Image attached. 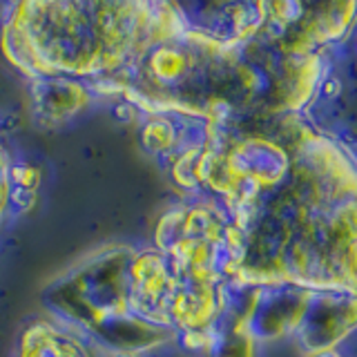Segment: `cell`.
<instances>
[{
    "instance_id": "cell-1",
    "label": "cell",
    "mask_w": 357,
    "mask_h": 357,
    "mask_svg": "<svg viewBox=\"0 0 357 357\" xmlns=\"http://www.w3.org/2000/svg\"><path fill=\"white\" fill-rule=\"evenodd\" d=\"M183 29L174 5L25 3L5 27V50L25 74H121L159 36Z\"/></svg>"
},
{
    "instance_id": "cell-2",
    "label": "cell",
    "mask_w": 357,
    "mask_h": 357,
    "mask_svg": "<svg viewBox=\"0 0 357 357\" xmlns=\"http://www.w3.org/2000/svg\"><path fill=\"white\" fill-rule=\"evenodd\" d=\"M357 331V293L349 290H310L304 312L293 333L299 349L308 357L335 351Z\"/></svg>"
},
{
    "instance_id": "cell-3",
    "label": "cell",
    "mask_w": 357,
    "mask_h": 357,
    "mask_svg": "<svg viewBox=\"0 0 357 357\" xmlns=\"http://www.w3.org/2000/svg\"><path fill=\"white\" fill-rule=\"evenodd\" d=\"M308 288L293 284L255 286L250 308L243 317V331L255 340H279L297 331L304 312Z\"/></svg>"
},
{
    "instance_id": "cell-4",
    "label": "cell",
    "mask_w": 357,
    "mask_h": 357,
    "mask_svg": "<svg viewBox=\"0 0 357 357\" xmlns=\"http://www.w3.org/2000/svg\"><path fill=\"white\" fill-rule=\"evenodd\" d=\"M20 357H89L83 342L47 324H36L25 333Z\"/></svg>"
},
{
    "instance_id": "cell-5",
    "label": "cell",
    "mask_w": 357,
    "mask_h": 357,
    "mask_svg": "<svg viewBox=\"0 0 357 357\" xmlns=\"http://www.w3.org/2000/svg\"><path fill=\"white\" fill-rule=\"evenodd\" d=\"M7 199H9V165L3 150H0V212L7 206Z\"/></svg>"
},
{
    "instance_id": "cell-6",
    "label": "cell",
    "mask_w": 357,
    "mask_h": 357,
    "mask_svg": "<svg viewBox=\"0 0 357 357\" xmlns=\"http://www.w3.org/2000/svg\"><path fill=\"white\" fill-rule=\"evenodd\" d=\"M310 357H342V355L335 353V351H324V353H315V355H310Z\"/></svg>"
}]
</instances>
